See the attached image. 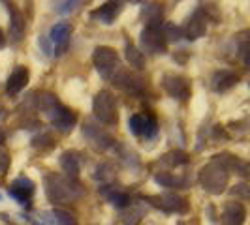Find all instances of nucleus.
<instances>
[{
	"label": "nucleus",
	"instance_id": "obj_28",
	"mask_svg": "<svg viewBox=\"0 0 250 225\" xmlns=\"http://www.w3.org/2000/svg\"><path fill=\"white\" fill-rule=\"evenodd\" d=\"M128 130L134 133V135H143V130H145V114H132L128 118Z\"/></svg>",
	"mask_w": 250,
	"mask_h": 225
},
{
	"label": "nucleus",
	"instance_id": "obj_37",
	"mask_svg": "<svg viewBox=\"0 0 250 225\" xmlns=\"http://www.w3.org/2000/svg\"><path fill=\"white\" fill-rule=\"evenodd\" d=\"M4 45H6V38H4V32L0 30V49H2Z\"/></svg>",
	"mask_w": 250,
	"mask_h": 225
},
{
	"label": "nucleus",
	"instance_id": "obj_38",
	"mask_svg": "<svg viewBox=\"0 0 250 225\" xmlns=\"http://www.w3.org/2000/svg\"><path fill=\"white\" fill-rule=\"evenodd\" d=\"M34 225H43V224H34Z\"/></svg>",
	"mask_w": 250,
	"mask_h": 225
},
{
	"label": "nucleus",
	"instance_id": "obj_19",
	"mask_svg": "<svg viewBox=\"0 0 250 225\" xmlns=\"http://www.w3.org/2000/svg\"><path fill=\"white\" fill-rule=\"evenodd\" d=\"M61 169L66 173V178L77 180L81 173V163H79V154L74 150H68L61 156Z\"/></svg>",
	"mask_w": 250,
	"mask_h": 225
},
{
	"label": "nucleus",
	"instance_id": "obj_29",
	"mask_svg": "<svg viewBox=\"0 0 250 225\" xmlns=\"http://www.w3.org/2000/svg\"><path fill=\"white\" fill-rule=\"evenodd\" d=\"M53 218L57 225H77V220L74 218V214H70L68 210L62 208H53Z\"/></svg>",
	"mask_w": 250,
	"mask_h": 225
},
{
	"label": "nucleus",
	"instance_id": "obj_35",
	"mask_svg": "<svg viewBox=\"0 0 250 225\" xmlns=\"http://www.w3.org/2000/svg\"><path fill=\"white\" fill-rule=\"evenodd\" d=\"M247 184H243V182H241V184H237V186H235V189H233V193H241V195H243V197H249V189H247Z\"/></svg>",
	"mask_w": 250,
	"mask_h": 225
},
{
	"label": "nucleus",
	"instance_id": "obj_23",
	"mask_svg": "<svg viewBox=\"0 0 250 225\" xmlns=\"http://www.w3.org/2000/svg\"><path fill=\"white\" fill-rule=\"evenodd\" d=\"M102 193L107 197V201L111 203L115 208H126L130 205V195L125 193V191H119V189H105L102 188Z\"/></svg>",
	"mask_w": 250,
	"mask_h": 225
},
{
	"label": "nucleus",
	"instance_id": "obj_6",
	"mask_svg": "<svg viewBox=\"0 0 250 225\" xmlns=\"http://www.w3.org/2000/svg\"><path fill=\"white\" fill-rule=\"evenodd\" d=\"M145 201H149L150 205H154L156 208H160L167 214H187L190 208V203L188 199L177 195V193H164V195H149V197H143Z\"/></svg>",
	"mask_w": 250,
	"mask_h": 225
},
{
	"label": "nucleus",
	"instance_id": "obj_3",
	"mask_svg": "<svg viewBox=\"0 0 250 225\" xmlns=\"http://www.w3.org/2000/svg\"><path fill=\"white\" fill-rule=\"evenodd\" d=\"M92 112L94 116L105 126H117L119 122V112L115 105V98L109 90H100L94 100H92Z\"/></svg>",
	"mask_w": 250,
	"mask_h": 225
},
{
	"label": "nucleus",
	"instance_id": "obj_2",
	"mask_svg": "<svg viewBox=\"0 0 250 225\" xmlns=\"http://www.w3.org/2000/svg\"><path fill=\"white\" fill-rule=\"evenodd\" d=\"M198 180H200L201 188L211 193V195H220L222 191H226L228 182H229V173L226 171V167L218 162H209L207 165H203L198 173Z\"/></svg>",
	"mask_w": 250,
	"mask_h": 225
},
{
	"label": "nucleus",
	"instance_id": "obj_21",
	"mask_svg": "<svg viewBox=\"0 0 250 225\" xmlns=\"http://www.w3.org/2000/svg\"><path fill=\"white\" fill-rule=\"evenodd\" d=\"M141 13L145 17V26H162L164 10L160 4H145Z\"/></svg>",
	"mask_w": 250,
	"mask_h": 225
},
{
	"label": "nucleus",
	"instance_id": "obj_14",
	"mask_svg": "<svg viewBox=\"0 0 250 225\" xmlns=\"http://www.w3.org/2000/svg\"><path fill=\"white\" fill-rule=\"evenodd\" d=\"M123 6H125L123 2H105L100 8L90 12V19L96 21V23H102V25H111L113 21L121 15Z\"/></svg>",
	"mask_w": 250,
	"mask_h": 225
},
{
	"label": "nucleus",
	"instance_id": "obj_34",
	"mask_svg": "<svg viewBox=\"0 0 250 225\" xmlns=\"http://www.w3.org/2000/svg\"><path fill=\"white\" fill-rule=\"evenodd\" d=\"M38 45L42 47V51L47 55V56H51L53 55V51H51V45H49V41H47V38L45 36H40V39H38Z\"/></svg>",
	"mask_w": 250,
	"mask_h": 225
},
{
	"label": "nucleus",
	"instance_id": "obj_30",
	"mask_svg": "<svg viewBox=\"0 0 250 225\" xmlns=\"http://www.w3.org/2000/svg\"><path fill=\"white\" fill-rule=\"evenodd\" d=\"M158 133V122H156V116L150 114V112H145V130H143V137L145 139H152Z\"/></svg>",
	"mask_w": 250,
	"mask_h": 225
},
{
	"label": "nucleus",
	"instance_id": "obj_18",
	"mask_svg": "<svg viewBox=\"0 0 250 225\" xmlns=\"http://www.w3.org/2000/svg\"><path fill=\"white\" fill-rule=\"evenodd\" d=\"M8 10H10V41L17 43V41H21V38L25 34V26H26L25 17H23V13L19 12L13 4Z\"/></svg>",
	"mask_w": 250,
	"mask_h": 225
},
{
	"label": "nucleus",
	"instance_id": "obj_26",
	"mask_svg": "<svg viewBox=\"0 0 250 225\" xmlns=\"http://www.w3.org/2000/svg\"><path fill=\"white\" fill-rule=\"evenodd\" d=\"M162 162L166 163V165H169V167H179V165L188 163V154L183 152V150H171V152L164 154Z\"/></svg>",
	"mask_w": 250,
	"mask_h": 225
},
{
	"label": "nucleus",
	"instance_id": "obj_16",
	"mask_svg": "<svg viewBox=\"0 0 250 225\" xmlns=\"http://www.w3.org/2000/svg\"><path fill=\"white\" fill-rule=\"evenodd\" d=\"M70 34H72V26L68 23H55L49 30V39L57 47V55H62L66 49L68 41H70Z\"/></svg>",
	"mask_w": 250,
	"mask_h": 225
},
{
	"label": "nucleus",
	"instance_id": "obj_22",
	"mask_svg": "<svg viewBox=\"0 0 250 225\" xmlns=\"http://www.w3.org/2000/svg\"><path fill=\"white\" fill-rule=\"evenodd\" d=\"M36 101H38V109L42 112H45V114H51V112L61 105L59 98H57L53 92H40Z\"/></svg>",
	"mask_w": 250,
	"mask_h": 225
},
{
	"label": "nucleus",
	"instance_id": "obj_17",
	"mask_svg": "<svg viewBox=\"0 0 250 225\" xmlns=\"http://www.w3.org/2000/svg\"><path fill=\"white\" fill-rule=\"evenodd\" d=\"M239 83V75L231 70H220V72H214L213 79H211V85H213L214 92H226L231 87H235Z\"/></svg>",
	"mask_w": 250,
	"mask_h": 225
},
{
	"label": "nucleus",
	"instance_id": "obj_25",
	"mask_svg": "<svg viewBox=\"0 0 250 225\" xmlns=\"http://www.w3.org/2000/svg\"><path fill=\"white\" fill-rule=\"evenodd\" d=\"M154 182L156 184H160L162 188H185L187 186V180H179V178H175V176L171 175V173H156L154 175Z\"/></svg>",
	"mask_w": 250,
	"mask_h": 225
},
{
	"label": "nucleus",
	"instance_id": "obj_32",
	"mask_svg": "<svg viewBox=\"0 0 250 225\" xmlns=\"http://www.w3.org/2000/svg\"><path fill=\"white\" fill-rule=\"evenodd\" d=\"M77 6H81V2H75V0H72V2H57L55 10L61 15H68V13H74L77 10Z\"/></svg>",
	"mask_w": 250,
	"mask_h": 225
},
{
	"label": "nucleus",
	"instance_id": "obj_8",
	"mask_svg": "<svg viewBox=\"0 0 250 225\" xmlns=\"http://www.w3.org/2000/svg\"><path fill=\"white\" fill-rule=\"evenodd\" d=\"M111 79L115 87L125 90L128 94H139L145 88V79L136 72H130V70H119Z\"/></svg>",
	"mask_w": 250,
	"mask_h": 225
},
{
	"label": "nucleus",
	"instance_id": "obj_36",
	"mask_svg": "<svg viewBox=\"0 0 250 225\" xmlns=\"http://www.w3.org/2000/svg\"><path fill=\"white\" fill-rule=\"evenodd\" d=\"M6 137H8L6 130H4V128H0V147H2V143H6Z\"/></svg>",
	"mask_w": 250,
	"mask_h": 225
},
{
	"label": "nucleus",
	"instance_id": "obj_12",
	"mask_svg": "<svg viewBox=\"0 0 250 225\" xmlns=\"http://www.w3.org/2000/svg\"><path fill=\"white\" fill-rule=\"evenodd\" d=\"M207 32V13L203 12L201 8H198L196 12L190 15L187 23L183 25V34H185V39H198L203 34Z\"/></svg>",
	"mask_w": 250,
	"mask_h": 225
},
{
	"label": "nucleus",
	"instance_id": "obj_9",
	"mask_svg": "<svg viewBox=\"0 0 250 225\" xmlns=\"http://www.w3.org/2000/svg\"><path fill=\"white\" fill-rule=\"evenodd\" d=\"M34 191H36V184H34L30 178H26V176L15 178L12 182V186L8 188V193H10L19 205H23L26 208H30V199H32Z\"/></svg>",
	"mask_w": 250,
	"mask_h": 225
},
{
	"label": "nucleus",
	"instance_id": "obj_24",
	"mask_svg": "<svg viewBox=\"0 0 250 225\" xmlns=\"http://www.w3.org/2000/svg\"><path fill=\"white\" fill-rule=\"evenodd\" d=\"M125 53H126V60L130 62L132 68H136V70H143V68H145V55H143L136 45L128 43Z\"/></svg>",
	"mask_w": 250,
	"mask_h": 225
},
{
	"label": "nucleus",
	"instance_id": "obj_15",
	"mask_svg": "<svg viewBox=\"0 0 250 225\" xmlns=\"http://www.w3.org/2000/svg\"><path fill=\"white\" fill-rule=\"evenodd\" d=\"M28 79H30L28 68H26V66H17L12 74H10L8 81H6V92H8L10 96L19 94V92L28 85Z\"/></svg>",
	"mask_w": 250,
	"mask_h": 225
},
{
	"label": "nucleus",
	"instance_id": "obj_27",
	"mask_svg": "<svg viewBox=\"0 0 250 225\" xmlns=\"http://www.w3.org/2000/svg\"><path fill=\"white\" fill-rule=\"evenodd\" d=\"M162 32L166 39H167V43L169 41H179V39H183L185 34H183V26H177L173 23H166L162 25Z\"/></svg>",
	"mask_w": 250,
	"mask_h": 225
},
{
	"label": "nucleus",
	"instance_id": "obj_1",
	"mask_svg": "<svg viewBox=\"0 0 250 225\" xmlns=\"http://www.w3.org/2000/svg\"><path fill=\"white\" fill-rule=\"evenodd\" d=\"M43 188H45L47 199L53 205H64V203L79 199L83 195V189L75 180H70L61 175H45Z\"/></svg>",
	"mask_w": 250,
	"mask_h": 225
},
{
	"label": "nucleus",
	"instance_id": "obj_20",
	"mask_svg": "<svg viewBox=\"0 0 250 225\" xmlns=\"http://www.w3.org/2000/svg\"><path fill=\"white\" fill-rule=\"evenodd\" d=\"M213 160L218 163H222L228 173H229V171H235V173L241 176L249 175V163L245 162V160H241V158H237V156H231V154H216Z\"/></svg>",
	"mask_w": 250,
	"mask_h": 225
},
{
	"label": "nucleus",
	"instance_id": "obj_4",
	"mask_svg": "<svg viewBox=\"0 0 250 225\" xmlns=\"http://www.w3.org/2000/svg\"><path fill=\"white\" fill-rule=\"evenodd\" d=\"M92 62H94V68L98 70V74L104 79H111L113 75L121 70V66H119V55L109 45L96 47L94 53H92Z\"/></svg>",
	"mask_w": 250,
	"mask_h": 225
},
{
	"label": "nucleus",
	"instance_id": "obj_11",
	"mask_svg": "<svg viewBox=\"0 0 250 225\" xmlns=\"http://www.w3.org/2000/svg\"><path fill=\"white\" fill-rule=\"evenodd\" d=\"M47 116H49L53 128L59 130L61 133H70L74 130V126L77 124V114L72 109L64 107L62 103L51 112V114H47Z\"/></svg>",
	"mask_w": 250,
	"mask_h": 225
},
{
	"label": "nucleus",
	"instance_id": "obj_39",
	"mask_svg": "<svg viewBox=\"0 0 250 225\" xmlns=\"http://www.w3.org/2000/svg\"><path fill=\"white\" fill-rule=\"evenodd\" d=\"M0 201H2V195H0Z\"/></svg>",
	"mask_w": 250,
	"mask_h": 225
},
{
	"label": "nucleus",
	"instance_id": "obj_31",
	"mask_svg": "<svg viewBox=\"0 0 250 225\" xmlns=\"http://www.w3.org/2000/svg\"><path fill=\"white\" fill-rule=\"evenodd\" d=\"M32 147L40 150L53 149L55 147V139H53L51 133H40V135H36V137L32 139Z\"/></svg>",
	"mask_w": 250,
	"mask_h": 225
},
{
	"label": "nucleus",
	"instance_id": "obj_13",
	"mask_svg": "<svg viewBox=\"0 0 250 225\" xmlns=\"http://www.w3.org/2000/svg\"><path fill=\"white\" fill-rule=\"evenodd\" d=\"M247 222V208L243 203L237 201H229L226 203L220 216V224L222 225H245Z\"/></svg>",
	"mask_w": 250,
	"mask_h": 225
},
{
	"label": "nucleus",
	"instance_id": "obj_10",
	"mask_svg": "<svg viewBox=\"0 0 250 225\" xmlns=\"http://www.w3.org/2000/svg\"><path fill=\"white\" fill-rule=\"evenodd\" d=\"M83 137L87 139L88 143L98 150L111 149L113 145L117 143L104 128H98V126H94L92 122H85V124H83Z\"/></svg>",
	"mask_w": 250,
	"mask_h": 225
},
{
	"label": "nucleus",
	"instance_id": "obj_5",
	"mask_svg": "<svg viewBox=\"0 0 250 225\" xmlns=\"http://www.w3.org/2000/svg\"><path fill=\"white\" fill-rule=\"evenodd\" d=\"M141 43V53H150V55H164L167 53V39L164 36L162 26H145L139 36Z\"/></svg>",
	"mask_w": 250,
	"mask_h": 225
},
{
	"label": "nucleus",
	"instance_id": "obj_33",
	"mask_svg": "<svg viewBox=\"0 0 250 225\" xmlns=\"http://www.w3.org/2000/svg\"><path fill=\"white\" fill-rule=\"evenodd\" d=\"M10 163H12V158H10V152L0 147V175H6L10 171Z\"/></svg>",
	"mask_w": 250,
	"mask_h": 225
},
{
	"label": "nucleus",
	"instance_id": "obj_7",
	"mask_svg": "<svg viewBox=\"0 0 250 225\" xmlns=\"http://www.w3.org/2000/svg\"><path fill=\"white\" fill-rule=\"evenodd\" d=\"M162 88L175 100L185 101L190 98L192 94V85L188 81L187 77L183 75H177V74H166L162 77Z\"/></svg>",
	"mask_w": 250,
	"mask_h": 225
}]
</instances>
